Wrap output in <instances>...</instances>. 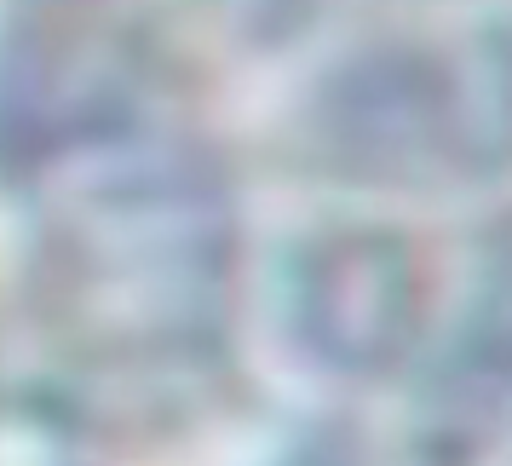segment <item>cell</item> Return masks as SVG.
Wrapping results in <instances>:
<instances>
[{"instance_id":"obj_3","label":"cell","mask_w":512,"mask_h":466,"mask_svg":"<svg viewBox=\"0 0 512 466\" xmlns=\"http://www.w3.org/2000/svg\"><path fill=\"white\" fill-rule=\"evenodd\" d=\"M288 466H334V461H311V455H305V461H288Z\"/></svg>"},{"instance_id":"obj_2","label":"cell","mask_w":512,"mask_h":466,"mask_svg":"<svg viewBox=\"0 0 512 466\" xmlns=\"http://www.w3.org/2000/svg\"><path fill=\"white\" fill-rule=\"evenodd\" d=\"M300 317L311 346L323 351V363L357 374H386L392 363H403L420 323L415 271L374 236L340 242L311 271Z\"/></svg>"},{"instance_id":"obj_1","label":"cell","mask_w":512,"mask_h":466,"mask_svg":"<svg viewBox=\"0 0 512 466\" xmlns=\"http://www.w3.org/2000/svg\"><path fill=\"white\" fill-rule=\"evenodd\" d=\"M41 190V323L93 420L190 403L231 323L225 190L150 116L18 167Z\"/></svg>"}]
</instances>
